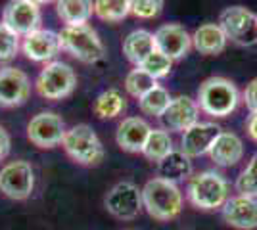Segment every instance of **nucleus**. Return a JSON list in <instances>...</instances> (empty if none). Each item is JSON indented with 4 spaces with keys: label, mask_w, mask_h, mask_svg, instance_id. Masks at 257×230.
<instances>
[{
    "label": "nucleus",
    "mask_w": 257,
    "mask_h": 230,
    "mask_svg": "<svg viewBox=\"0 0 257 230\" xmlns=\"http://www.w3.org/2000/svg\"><path fill=\"white\" fill-rule=\"evenodd\" d=\"M182 205H184L182 192L171 180L154 176L142 188V209H146L152 219L160 222L177 219L181 215Z\"/></svg>",
    "instance_id": "1"
},
{
    "label": "nucleus",
    "mask_w": 257,
    "mask_h": 230,
    "mask_svg": "<svg viewBox=\"0 0 257 230\" xmlns=\"http://www.w3.org/2000/svg\"><path fill=\"white\" fill-rule=\"evenodd\" d=\"M186 197L196 209L215 211L223 207L225 201L230 197V186L223 173L207 169L188 178Z\"/></svg>",
    "instance_id": "2"
},
{
    "label": "nucleus",
    "mask_w": 257,
    "mask_h": 230,
    "mask_svg": "<svg viewBox=\"0 0 257 230\" xmlns=\"http://www.w3.org/2000/svg\"><path fill=\"white\" fill-rule=\"evenodd\" d=\"M198 106L211 117H228L238 108L240 92L236 85L226 77H209L200 85Z\"/></svg>",
    "instance_id": "3"
},
{
    "label": "nucleus",
    "mask_w": 257,
    "mask_h": 230,
    "mask_svg": "<svg viewBox=\"0 0 257 230\" xmlns=\"http://www.w3.org/2000/svg\"><path fill=\"white\" fill-rule=\"evenodd\" d=\"M58 37H60V48L83 64H96L106 56L102 39L88 23L86 25H65L58 33Z\"/></svg>",
    "instance_id": "4"
},
{
    "label": "nucleus",
    "mask_w": 257,
    "mask_h": 230,
    "mask_svg": "<svg viewBox=\"0 0 257 230\" xmlns=\"http://www.w3.org/2000/svg\"><path fill=\"white\" fill-rule=\"evenodd\" d=\"M62 146L65 153L79 165H98L102 163L106 155L104 144L98 138L96 131L86 123H79L75 127L67 129Z\"/></svg>",
    "instance_id": "5"
},
{
    "label": "nucleus",
    "mask_w": 257,
    "mask_h": 230,
    "mask_svg": "<svg viewBox=\"0 0 257 230\" xmlns=\"http://www.w3.org/2000/svg\"><path fill=\"white\" fill-rule=\"evenodd\" d=\"M37 92L46 100H64L77 87V75L73 67L64 62H50L37 77Z\"/></svg>",
    "instance_id": "6"
},
{
    "label": "nucleus",
    "mask_w": 257,
    "mask_h": 230,
    "mask_svg": "<svg viewBox=\"0 0 257 230\" xmlns=\"http://www.w3.org/2000/svg\"><path fill=\"white\" fill-rule=\"evenodd\" d=\"M219 27L223 29L226 41L238 46L257 44V16L244 6H228L219 16Z\"/></svg>",
    "instance_id": "7"
},
{
    "label": "nucleus",
    "mask_w": 257,
    "mask_h": 230,
    "mask_svg": "<svg viewBox=\"0 0 257 230\" xmlns=\"http://www.w3.org/2000/svg\"><path fill=\"white\" fill-rule=\"evenodd\" d=\"M104 207L119 220H135L142 211V188L135 182L121 180L109 188L104 197Z\"/></svg>",
    "instance_id": "8"
},
{
    "label": "nucleus",
    "mask_w": 257,
    "mask_h": 230,
    "mask_svg": "<svg viewBox=\"0 0 257 230\" xmlns=\"http://www.w3.org/2000/svg\"><path fill=\"white\" fill-rule=\"evenodd\" d=\"M35 190V171L29 161H10L0 169V192L10 199H27Z\"/></svg>",
    "instance_id": "9"
},
{
    "label": "nucleus",
    "mask_w": 257,
    "mask_h": 230,
    "mask_svg": "<svg viewBox=\"0 0 257 230\" xmlns=\"http://www.w3.org/2000/svg\"><path fill=\"white\" fill-rule=\"evenodd\" d=\"M64 119L54 111H41L27 123V138L37 148H56L64 140Z\"/></svg>",
    "instance_id": "10"
},
{
    "label": "nucleus",
    "mask_w": 257,
    "mask_h": 230,
    "mask_svg": "<svg viewBox=\"0 0 257 230\" xmlns=\"http://www.w3.org/2000/svg\"><path fill=\"white\" fill-rule=\"evenodd\" d=\"M43 12L31 0H10L2 10V23L20 37L41 29Z\"/></svg>",
    "instance_id": "11"
},
{
    "label": "nucleus",
    "mask_w": 257,
    "mask_h": 230,
    "mask_svg": "<svg viewBox=\"0 0 257 230\" xmlns=\"http://www.w3.org/2000/svg\"><path fill=\"white\" fill-rule=\"evenodd\" d=\"M31 94V81L23 69L6 66L0 69V106L18 108Z\"/></svg>",
    "instance_id": "12"
},
{
    "label": "nucleus",
    "mask_w": 257,
    "mask_h": 230,
    "mask_svg": "<svg viewBox=\"0 0 257 230\" xmlns=\"http://www.w3.org/2000/svg\"><path fill=\"white\" fill-rule=\"evenodd\" d=\"M160 121L167 132H184L200 121V106L190 96H175L169 102L167 110L161 113Z\"/></svg>",
    "instance_id": "13"
},
{
    "label": "nucleus",
    "mask_w": 257,
    "mask_h": 230,
    "mask_svg": "<svg viewBox=\"0 0 257 230\" xmlns=\"http://www.w3.org/2000/svg\"><path fill=\"white\" fill-rule=\"evenodd\" d=\"M154 41H156V50L171 58L173 62L184 58L192 48V37L181 23H165L158 27L154 33Z\"/></svg>",
    "instance_id": "14"
},
{
    "label": "nucleus",
    "mask_w": 257,
    "mask_h": 230,
    "mask_svg": "<svg viewBox=\"0 0 257 230\" xmlns=\"http://www.w3.org/2000/svg\"><path fill=\"white\" fill-rule=\"evenodd\" d=\"M223 132V129L213 121H198L190 129L182 132L181 136V152L188 157H200L209 153L215 138Z\"/></svg>",
    "instance_id": "15"
},
{
    "label": "nucleus",
    "mask_w": 257,
    "mask_h": 230,
    "mask_svg": "<svg viewBox=\"0 0 257 230\" xmlns=\"http://www.w3.org/2000/svg\"><path fill=\"white\" fill-rule=\"evenodd\" d=\"M221 215H223V220L232 228H257V197L242 196V194L230 196L221 207Z\"/></svg>",
    "instance_id": "16"
},
{
    "label": "nucleus",
    "mask_w": 257,
    "mask_h": 230,
    "mask_svg": "<svg viewBox=\"0 0 257 230\" xmlns=\"http://www.w3.org/2000/svg\"><path fill=\"white\" fill-rule=\"evenodd\" d=\"M22 50L23 54L27 56V60H31V62L50 64L56 58V54L62 50L60 37L56 31H50V29H37L23 37Z\"/></svg>",
    "instance_id": "17"
},
{
    "label": "nucleus",
    "mask_w": 257,
    "mask_h": 230,
    "mask_svg": "<svg viewBox=\"0 0 257 230\" xmlns=\"http://www.w3.org/2000/svg\"><path fill=\"white\" fill-rule=\"evenodd\" d=\"M152 127L148 121L142 117H125L119 123L115 132V142L123 152L142 153V148L146 144V138L150 134Z\"/></svg>",
    "instance_id": "18"
},
{
    "label": "nucleus",
    "mask_w": 257,
    "mask_h": 230,
    "mask_svg": "<svg viewBox=\"0 0 257 230\" xmlns=\"http://www.w3.org/2000/svg\"><path fill=\"white\" fill-rule=\"evenodd\" d=\"M209 157L219 167H234L244 157V142L242 138L230 131H223L215 138L209 150Z\"/></svg>",
    "instance_id": "19"
},
{
    "label": "nucleus",
    "mask_w": 257,
    "mask_h": 230,
    "mask_svg": "<svg viewBox=\"0 0 257 230\" xmlns=\"http://www.w3.org/2000/svg\"><path fill=\"white\" fill-rule=\"evenodd\" d=\"M226 37L219 23H204L192 35V46L204 56H217L226 48Z\"/></svg>",
    "instance_id": "20"
},
{
    "label": "nucleus",
    "mask_w": 257,
    "mask_h": 230,
    "mask_svg": "<svg viewBox=\"0 0 257 230\" xmlns=\"http://www.w3.org/2000/svg\"><path fill=\"white\" fill-rule=\"evenodd\" d=\"M192 157H188L181 150H173L169 152L161 161H158V176L171 180V182H181L192 176Z\"/></svg>",
    "instance_id": "21"
},
{
    "label": "nucleus",
    "mask_w": 257,
    "mask_h": 230,
    "mask_svg": "<svg viewBox=\"0 0 257 230\" xmlns=\"http://www.w3.org/2000/svg\"><path fill=\"white\" fill-rule=\"evenodd\" d=\"M152 52H156V41H154V33L146 31V29L131 31L123 41V54L131 64H135L137 67Z\"/></svg>",
    "instance_id": "22"
},
{
    "label": "nucleus",
    "mask_w": 257,
    "mask_h": 230,
    "mask_svg": "<svg viewBox=\"0 0 257 230\" xmlns=\"http://www.w3.org/2000/svg\"><path fill=\"white\" fill-rule=\"evenodd\" d=\"M56 14L65 25H86L94 14V0H56Z\"/></svg>",
    "instance_id": "23"
},
{
    "label": "nucleus",
    "mask_w": 257,
    "mask_h": 230,
    "mask_svg": "<svg viewBox=\"0 0 257 230\" xmlns=\"http://www.w3.org/2000/svg\"><path fill=\"white\" fill-rule=\"evenodd\" d=\"M127 110V98L117 88H107L96 98L92 111L100 119H115Z\"/></svg>",
    "instance_id": "24"
},
{
    "label": "nucleus",
    "mask_w": 257,
    "mask_h": 230,
    "mask_svg": "<svg viewBox=\"0 0 257 230\" xmlns=\"http://www.w3.org/2000/svg\"><path fill=\"white\" fill-rule=\"evenodd\" d=\"M173 138L165 129H152L146 144L142 148V153L150 161H161L169 152H173Z\"/></svg>",
    "instance_id": "25"
},
{
    "label": "nucleus",
    "mask_w": 257,
    "mask_h": 230,
    "mask_svg": "<svg viewBox=\"0 0 257 230\" xmlns=\"http://www.w3.org/2000/svg\"><path fill=\"white\" fill-rule=\"evenodd\" d=\"M171 102V94L167 88H163L161 85L148 90L142 98H139V108L144 115H152V117H161V113L167 110Z\"/></svg>",
    "instance_id": "26"
},
{
    "label": "nucleus",
    "mask_w": 257,
    "mask_h": 230,
    "mask_svg": "<svg viewBox=\"0 0 257 230\" xmlns=\"http://www.w3.org/2000/svg\"><path fill=\"white\" fill-rule=\"evenodd\" d=\"M128 14H131L128 0H94V16L102 22H123Z\"/></svg>",
    "instance_id": "27"
},
{
    "label": "nucleus",
    "mask_w": 257,
    "mask_h": 230,
    "mask_svg": "<svg viewBox=\"0 0 257 230\" xmlns=\"http://www.w3.org/2000/svg\"><path fill=\"white\" fill-rule=\"evenodd\" d=\"M158 85V81L150 77L144 69H140V67H135V69H131L125 77V90H127L128 94L133 96V98H142L148 90Z\"/></svg>",
    "instance_id": "28"
},
{
    "label": "nucleus",
    "mask_w": 257,
    "mask_h": 230,
    "mask_svg": "<svg viewBox=\"0 0 257 230\" xmlns=\"http://www.w3.org/2000/svg\"><path fill=\"white\" fill-rule=\"evenodd\" d=\"M236 192L242 196L257 197V153L251 155L244 171L236 178Z\"/></svg>",
    "instance_id": "29"
},
{
    "label": "nucleus",
    "mask_w": 257,
    "mask_h": 230,
    "mask_svg": "<svg viewBox=\"0 0 257 230\" xmlns=\"http://www.w3.org/2000/svg\"><path fill=\"white\" fill-rule=\"evenodd\" d=\"M139 67L140 69H144L148 75L154 77V79L158 81V79H163V77H167L169 73H171L173 60L171 58H167L165 54H161L160 50H156V52H152Z\"/></svg>",
    "instance_id": "30"
},
{
    "label": "nucleus",
    "mask_w": 257,
    "mask_h": 230,
    "mask_svg": "<svg viewBox=\"0 0 257 230\" xmlns=\"http://www.w3.org/2000/svg\"><path fill=\"white\" fill-rule=\"evenodd\" d=\"M20 39H22L20 35H16L10 27L0 22V64H8L18 56L22 48Z\"/></svg>",
    "instance_id": "31"
},
{
    "label": "nucleus",
    "mask_w": 257,
    "mask_h": 230,
    "mask_svg": "<svg viewBox=\"0 0 257 230\" xmlns=\"http://www.w3.org/2000/svg\"><path fill=\"white\" fill-rule=\"evenodd\" d=\"M131 14L139 20H154L163 10L165 0H128Z\"/></svg>",
    "instance_id": "32"
},
{
    "label": "nucleus",
    "mask_w": 257,
    "mask_h": 230,
    "mask_svg": "<svg viewBox=\"0 0 257 230\" xmlns=\"http://www.w3.org/2000/svg\"><path fill=\"white\" fill-rule=\"evenodd\" d=\"M244 102H246V108L251 113L257 111V79H251L246 85L244 90Z\"/></svg>",
    "instance_id": "33"
},
{
    "label": "nucleus",
    "mask_w": 257,
    "mask_h": 230,
    "mask_svg": "<svg viewBox=\"0 0 257 230\" xmlns=\"http://www.w3.org/2000/svg\"><path fill=\"white\" fill-rule=\"evenodd\" d=\"M10 146H12L10 134H8V131L0 125V161L10 153Z\"/></svg>",
    "instance_id": "34"
},
{
    "label": "nucleus",
    "mask_w": 257,
    "mask_h": 230,
    "mask_svg": "<svg viewBox=\"0 0 257 230\" xmlns=\"http://www.w3.org/2000/svg\"><path fill=\"white\" fill-rule=\"evenodd\" d=\"M246 131H247V136L257 142V111H253L251 115H249V119L246 123Z\"/></svg>",
    "instance_id": "35"
},
{
    "label": "nucleus",
    "mask_w": 257,
    "mask_h": 230,
    "mask_svg": "<svg viewBox=\"0 0 257 230\" xmlns=\"http://www.w3.org/2000/svg\"><path fill=\"white\" fill-rule=\"evenodd\" d=\"M33 4H37V6H43V4H48V2H52V0H31Z\"/></svg>",
    "instance_id": "36"
}]
</instances>
